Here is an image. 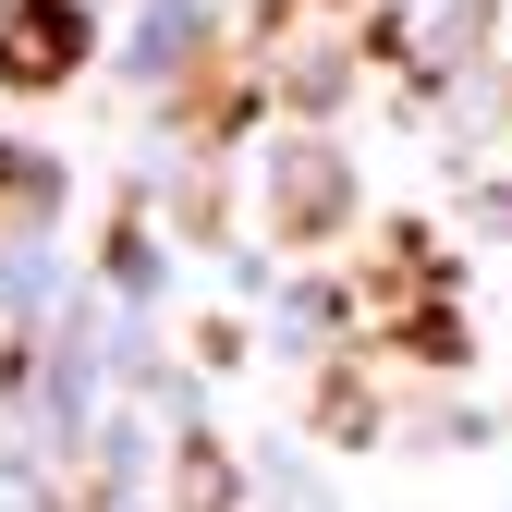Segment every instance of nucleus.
<instances>
[{"label": "nucleus", "mask_w": 512, "mask_h": 512, "mask_svg": "<svg viewBox=\"0 0 512 512\" xmlns=\"http://www.w3.org/2000/svg\"><path fill=\"white\" fill-rule=\"evenodd\" d=\"M86 49H98L86 0H0V86L13 98H61L86 74Z\"/></svg>", "instance_id": "nucleus-1"}, {"label": "nucleus", "mask_w": 512, "mask_h": 512, "mask_svg": "<svg viewBox=\"0 0 512 512\" xmlns=\"http://www.w3.org/2000/svg\"><path fill=\"white\" fill-rule=\"evenodd\" d=\"M269 220H281V244L342 232V220H354V171L317 147V135H293V147H281V208H269Z\"/></svg>", "instance_id": "nucleus-2"}, {"label": "nucleus", "mask_w": 512, "mask_h": 512, "mask_svg": "<svg viewBox=\"0 0 512 512\" xmlns=\"http://www.w3.org/2000/svg\"><path fill=\"white\" fill-rule=\"evenodd\" d=\"M49 196H61V183H49V159H25L13 135H0V232H25V220H49Z\"/></svg>", "instance_id": "nucleus-3"}]
</instances>
